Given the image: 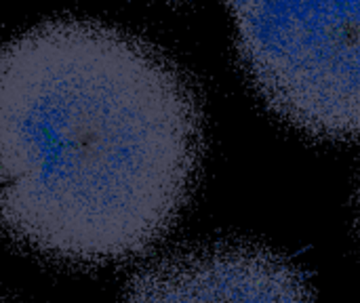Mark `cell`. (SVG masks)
Wrapping results in <instances>:
<instances>
[{"label": "cell", "instance_id": "cell-3", "mask_svg": "<svg viewBox=\"0 0 360 303\" xmlns=\"http://www.w3.org/2000/svg\"><path fill=\"white\" fill-rule=\"evenodd\" d=\"M122 303H316L304 274L249 245H209L139 270Z\"/></svg>", "mask_w": 360, "mask_h": 303}, {"label": "cell", "instance_id": "cell-1", "mask_svg": "<svg viewBox=\"0 0 360 303\" xmlns=\"http://www.w3.org/2000/svg\"><path fill=\"white\" fill-rule=\"evenodd\" d=\"M200 148L194 89L143 38L53 19L0 44V221L19 243L76 264L143 253Z\"/></svg>", "mask_w": 360, "mask_h": 303}, {"label": "cell", "instance_id": "cell-2", "mask_svg": "<svg viewBox=\"0 0 360 303\" xmlns=\"http://www.w3.org/2000/svg\"><path fill=\"white\" fill-rule=\"evenodd\" d=\"M230 8L243 61L283 120L312 137H360V2Z\"/></svg>", "mask_w": 360, "mask_h": 303}]
</instances>
